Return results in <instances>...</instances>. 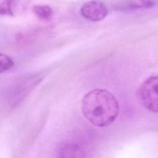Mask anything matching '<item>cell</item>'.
<instances>
[{"mask_svg":"<svg viewBox=\"0 0 158 158\" xmlns=\"http://www.w3.org/2000/svg\"><path fill=\"white\" fill-rule=\"evenodd\" d=\"M84 117L93 125L104 127L110 125L119 114L116 98L109 91L94 89L85 94L81 103Z\"/></svg>","mask_w":158,"mask_h":158,"instance_id":"obj_1","label":"cell"},{"mask_svg":"<svg viewBox=\"0 0 158 158\" xmlns=\"http://www.w3.org/2000/svg\"><path fill=\"white\" fill-rule=\"evenodd\" d=\"M138 97L145 108L158 113V76L150 77L141 84L138 91Z\"/></svg>","mask_w":158,"mask_h":158,"instance_id":"obj_2","label":"cell"},{"mask_svg":"<svg viewBox=\"0 0 158 158\" xmlns=\"http://www.w3.org/2000/svg\"><path fill=\"white\" fill-rule=\"evenodd\" d=\"M80 12L85 19L91 22H99L107 16L108 9L102 2L91 0L83 4Z\"/></svg>","mask_w":158,"mask_h":158,"instance_id":"obj_3","label":"cell"},{"mask_svg":"<svg viewBox=\"0 0 158 158\" xmlns=\"http://www.w3.org/2000/svg\"><path fill=\"white\" fill-rule=\"evenodd\" d=\"M57 158H86V152L78 143L67 142L59 148Z\"/></svg>","mask_w":158,"mask_h":158,"instance_id":"obj_4","label":"cell"},{"mask_svg":"<svg viewBox=\"0 0 158 158\" xmlns=\"http://www.w3.org/2000/svg\"><path fill=\"white\" fill-rule=\"evenodd\" d=\"M156 0H127L118 4L115 9L120 11H128L154 7L157 4Z\"/></svg>","mask_w":158,"mask_h":158,"instance_id":"obj_5","label":"cell"},{"mask_svg":"<svg viewBox=\"0 0 158 158\" xmlns=\"http://www.w3.org/2000/svg\"><path fill=\"white\" fill-rule=\"evenodd\" d=\"M33 12L37 17L42 20H49L52 15V10L48 5H36L33 7Z\"/></svg>","mask_w":158,"mask_h":158,"instance_id":"obj_6","label":"cell"},{"mask_svg":"<svg viewBox=\"0 0 158 158\" xmlns=\"http://www.w3.org/2000/svg\"><path fill=\"white\" fill-rule=\"evenodd\" d=\"M14 62L13 60L6 54L0 53V73L9 70L13 67Z\"/></svg>","mask_w":158,"mask_h":158,"instance_id":"obj_7","label":"cell"},{"mask_svg":"<svg viewBox=\"0 0 158 158\" xmlns=\"http://www.w3.org/2000/svg\"><path fill=\"white\" fill-rule=\"evenodd\" d=\"M14 0H3L0 3V15L14 16L12 4Z\"/></svg>","mask_w":158,"mask_h":158,"instance_id":"obj_8","label":"cell"}]
</instances>
